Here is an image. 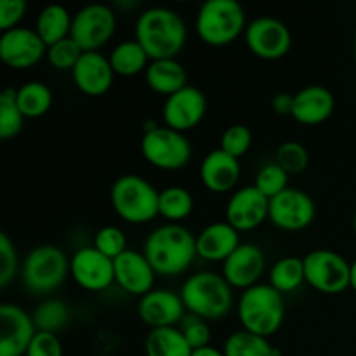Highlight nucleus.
I'll return each mask as SVG.
<instances>
[{"mask_svg": "<svg viewBox=\"0 0 356 356\" xmlns=\"http://www.w3.org/2000/svg\"><path fill=\"white\" fill-rule=\"evenodd\" d=\"M136 40L141 44L152 61L176 59L188 38L183 17L167 7H152L139 14L136 21Z\"/></svg>", "mask_w": 356, "mask_h": 356, "instance_id": "nucleus-1", "label": "nucleus"}, {"mask_svg": "<svg viewBox=\"0 0 356 356\" xmlns=\"http://www.w3.org/2000/svg\"><path fill=\"white\" fill-rule=\"evenodd\" d=\"M156 275L176 277L193 264L197 254V236L184 226L169 222L148 235L143 252Z\"/></svg>", "mask_w": 356, "mask_h": 356, "instance_id": "nucleus-2", "label": "nucleus"}, {"mask_svg": "<svg viewBox=\"0 0 356 356\" xmlns=\"http://www.w3.org/2000/svg\"><path fill=\"white\" fill-rule=\"evenodd\" d=\"M232 285L214 271H198L181 287V299L190 315L202 320L225 318L233 308Z\"/></svg>", "mask_w": 356, "mask_h": 356, "instance_id": "nucleus-3", "label": "nucleus"}, {"mask_svg": "<svg viewBox=\"0 0 356 356\" xmlns=\"http://www.w3.org/2000/svg\"><path fill=\"white\" fill-rule=\"evenodd\" d=\"M238 318L243 330L271 337L285 320L284 294L270 284H257L242 292L238 299Z\"/></svg>", "mask_w": 356, "mask_h": 356, "instance_id": "nucleus-4", "label": "nucleus"}, {"mask_svg": "<svg viewBox=\"0 0 356 356\" xmlns=\"http://www.w3.org/2000/svg\"><path fill=\"white\" fill-rule=\"evenodd\" d=\"M160 191L149 181L136 174H125L113 183L110 200L118 218L131 225H145L159 214Z\"/></svg>", "mask_w": 356, "mask_h": 356, "instance_id": "nucleus-5", "label": "nucleus"}, {"mask_svg": "<svg viewBox=\"0 0 356 356\" xmlns=\"http://www.w3.org/2000/svg\"><path fill=\"white\" fill-rule=\"evenodd\" d=\"M245 28V13L236 0H207L197 14L198 37L212 47L232 44Z\"/></svg>", "mask_w": 356, "mask_h": 356, "instance_id": "nucleus-6", "label": "nucleus"}, {"mask_svg": "<svg viewBox=\"0 0 356 356\" xmlns=\"http://www.w3.org/2000/svg\"><path fill=\"white\" fill-rule=\"evenodd\" d=\"M70 271L66 254L56 245H38L30 250L21 266L23 285L31 294H51L63 285Z\"/></svg>", "mask_w": 356, "mask_h": 356, "instance_id": "nucleus-7", "label": "nucleus"}, {"mask_svg": "<svg viewBox=\"0 0 356 356\" xmlns=\"http://www.w3.org/2000/svg\"><path fill=\"white\" fill-rule=\"evenodd\" d=\"M141 153L146 162L160 170H179L191 159V145L183 132L153 125L141 139Z\"/></svg>", "mask_w": 356, "mask_h": 356, "instance_id": "nucleus-8", "label": "nucleus"}, {"mask_svg": "<svg viewBox=\"0 0 356 356\" xmlns=\"http://www.w3.org/2000/svg\"><path fill=\"white\" fill-rule=\"evenodd\" d=\"M306 282L322 294L336 296L351 289V263L329 249L312 250L302 257Z\"/></svg>", "mask_w": 356, "mask_h": 356, "instance_id": "nucleus-9", "label": "nucleus"}, {"mask_svg": "<svg viewBox=\"0 0 356 356\" xmlns=\"http://www.w3.org/2000/svg\"><path fill=\"white\" fill-rule=\"evenodd\" d=\"M117 30V16L104 3H90L73 16L70 37L83 52H99L101 47L113 38Z\"/></svg>", "mask_w": 356, "mask_h": 356, "instance_id": "nucleus-10", "label": "nucleus"}, {"mask_svg": "<svg viewBox=\"0 0 356 356\" xmlns=\"http://www.w3.org/2000/svg\"><path fill=\"white\" fill-rule=\"evenodd\" d=\"M316 207L313 198L298 188H287L270 200V219L284 232H301L315 221Z\"/></svg>", "mask_w": 356, "mask_h": 356, "instance_id": "nucleus-11", "label": "nucleus"}, {"mask_svg": "<svg viewBox=\"0 0 356 356\" xmlns=\"http://www.w3.org/2000/svg\"><path fill=\"white\" fill-rule=\"evenodd\" d=\"M245 44L257 58L275 61L291 51V30L275 17H256L245 28Z\"/></svg>", "mask_w": 356, "mask_h": 356, "instance_id": "nucleus-12", "label": "nucleus"}, {"mask_svg": "<svg viewBox=\"0 0 356 356\" xmlns=\"http://www.w3.org/2000/svg\"><path fill=\"white\" fill-rule=\"evenodd\" d=\"M47 56V45L31 28L17 26L0 35V59L14 70H26Z\"/></svg>", "mask_w": 356, "mask_h": 356, "instance_id": "nucleus-13", "label": "nucleus"}, {"mask_svg": "<svg viewBox=\"0 0 356 356\" xmlns=\"http://www.w3.org/2000/svg\"><path fill=\"white\" fill-rule=\"evenodd\" d=\"M70 273L79 287L101 292L115 282L113 261L101 254L96 247H82L70 259Z\"/></svg>", "mask_w": 356, "mask_h": 356, "instance_id": "nucleus-14", "label": "nucleus"}, {"mask_svg": "<svg viewBox=\"0 0 356 356\" xmlns=\"http://www.w3.org/2000/svg\"><path fill=\"white\" fill-rule=\"evenodd\" d=\"M35 334L33 316L21 306H0V356H26Z\"/></svg>", "mask_w": 356, "mask_h": 356, "instance_id": "nucleus-15", "label": "nucleus"}, {"mask_svg": "<svg viewBox=\"0 0 356 356\" xmlns=\"http://www.w3.org/2000/svg\"><path fill=\"white\" fill-rule=\"evenodd\" d=\"M207 111V97L200 89L186 86L179 92L172 94L165 99L162 110L165 127L177 132H186L197 127Z\"/></svg>", "mask_w": 356, "mask_h": 356, "instance_id": "nucleus-16", "label": "nucleus"}, {"mask_svg": "<svg viewBox=\"0 0 356 356\" xmlns=\"http://www.w3.org/2000/svg\"><path fill=\"white\" fill-rule=\"evenodd\" d=\"M270 216V200L256 186L236 190L226 205V222L236 232H252Z\"/></svg>", "mask_w": 356, "mask_h": 356, "instance_id": "nucleus-17", "label": "nucleus"}, {"mask_svg": "<svg viewBox=\"0 0 356 356\" xmlns=\"http://www.w3.org/2000/svg\"><path fill=\"white\" fill-rule=\"evenodd\" d=\"M138 315L152 329L176 327L186 316L181 294L165 289H153L139 299Z\"/></svg>", "mask_w": 356, "mask_h": 356, "instance_id": "nucleus-18", "label": "nucleus"}, {"mask_svg": "<svg viewBox=\"0 0 356 356\" xmlns=\"http://www.w3.org/2000/svg\"><path fill=\"white\" fill-rule=\"evenodd\" d=\"M266 268L264 252L254 243H240L238 249L222 263V277L232 287L247 289L259 284Z\"/></svg>", "mask_w": 356, "mask_h": 356, "instance_id": "nucleus-19", "label": "nucleus"}, {"mask_svg": "<svg viewBox=\"0 0 356 356\" xmlns=\"http://www.w3.org/2000/svg\"><path fill=\"white\" fill-rule=\"evenodd\" d=\"M115 282L122 291L139 299L153 291L155 285V270L148 263L145 254L127 249L122 256L113 261Z\"/></svg>", "mask_w": 356, "mask_h": 356, "instance_id": "nucleus-20", "label": "nucleus"}, {"mask_svg": "<svg viewBox=\"0 0 356 356\" xmlns=\"http://www.w3.org/2000/svg\"><path fill=\"white\" fill-rule=\"evenodd\" d=\"M73 82L87 96H103L113 86L115 72L110 58L101 52H83L72 72Z\"/></svg>", "mask_w": 356, "mask_h": 356, "instance_id": "nucleus-21", "label": "nucleus"}, {"mask_svg": "<svg viewBox=\"0 0 356 356\" xmlns=\"http://www.w3.org/2000/svg\"><path fill=\"white\" fill-rule=\"evenodd\" d=\"M336 108V97L327 87L308 86L294 94L292 117L302 125L323 124Z\"/></svg>", "mask_w": 356, "mask_h": 356, "instance_id": "nucleus-22", "label": "nucleus"}, {"mask_svg": "<svg viewBox=\"0 0 356 356\" xmlns=\"http://www.w3.org/2000/svg\"><path fill=\"white\" fill-rule=\"evenodd\" d=\"M240 179V162L222 149L209 153L200 165V181L212 193H226L236 186Z\"/></svg>", "mask_w": 356, "mask_h": 356, "instance_id": "nucleus-23", "label": "nucleus"}, {"mask_svg": "<svg viewBox=\"0 0 356 356\" xmlns=\"http://www.w3.org/2000/svg\"><path fill=\"white\" fill-rule=\"evenodd\" d=\"M240 245V233L228 222H212L197 235V254L205 261L225 263Z\"/></svg>", "mask_w": 356, "mask_h": 356, "instance_id": "nucleus-24", "label": "nucleus"}, {"mask_svg": "<svg viewBox=\"0 0 356 356\" xmlns=\"http://www.w3.org/2000/svg\"><path fill=\"white\" fill-rule=\"evenodd\" d=\"M145 80L153 92L169 97L188 86V73L177 59H156L146 68Z\"/></svg>", "mask_w": 356, "mask_h": 356, "instance_id": "nucleus-25", "label": "nucleus"}, {"mask_svg": "<svg viewBox=\"0 0 356 356\" xmlns=\"http://www.w3.org/2000/svg\"><path fill=\"white\" fill-rule=\"evenodd\" d=\"M72 21L73 17L70 16L65 7L52 3L40 10V14L37 16V23H35V31L44 40V44L51 47L70 37Z\"/></svg>", "mask_w": 356, "mask_h": 356, "instance_id": "nucleus-26", "label": "nucleus"}, {"mask_svg": "<svg viewBox=\"0 0 356 356\" xmlns=\"http://www.w3.org/2000/svg\"><path fill=\"white\" fill-rule=\"evenodd\" d=\"M146 356H191L193 350L177 327L152 329L145 341Z\"/></svg>", "mask_w": 356, "mask_h": 356, "instance_id": "nucleus-27", "label": "nucleus"}, {"mask_svg": "<svg viewBox=\"0 0 356 356\" xmlns=\"http://www.w3.org/2000/svg\"><path fill=\"white\" fill-rule=\"evenodd\" d=\"M110 63L115 75L134 76L141 73L143 70L146 72L152 59L146 54L145 49L141 47V44L136 38H132V40H124L115 45L110 56Z\"/></svg>", "mask_w": 356, "mask_h": 356, "instance_id": "nucleus-28", "label": "nucleus"}, {"mask_svg": "<svg viewBox=\"0 0 356 356\" xmlns=\"http://www.w3.org/2000/svg\"><path fill=\"white\" fill-rule=\"evenodd\" d=\"M16 101L24 118H40L51 110L52 92L44 82L31 80L16 89Z\"/></svg>", "mask_w": 356, "mask_h": 356, "instance_id": "nucleus-29", "label": "nucleus"}, {"mask_svg": "<svg viewBox=\"0 0 356 356\" xmlns=\"http://www.w3.org/2000/svg\"><path fill=\"white\" fill-rule=\"evenodd\" d=\"M222 353L225 356H280V350L271 346L266 337L242 329L229 334Z\"/></svg>", "mask_w": 356, "mask_h": 356, "instance_id": "nucleus-30", "label": "nucleus"}, {"mask_svg": "<svg viewBox=\"0 0 356 356\" xmlns=\"http://www.w3.org/2000/svg\"><path fill=\"white\" fill-rule=\"evenodd\" d=\"M306 282L305 261L299 257H282L271 266L270 270V285L277 289L280 294L294 292Z\"/></svg>", "mask_w": 356, "mask_h": 356, "instance_id": "nucleus-31", "label": "nucleus"}, {"mask_svg": "<svg viewBox=\"0 0 356 356\" xmlns=\"http://www.w3.org/2000/svg\"><path fill=\"white\" fill-rule=\"evenodd\" d=\"M193 195L181 186H170L160 191L159 214L167 221H183L193 212Z\"/></svg>", "mask_w": 356, "mask_h": 356, "instance_id": "nucleus-32", "label": "nucleus"}, {"mask_svg": "<svg viewBox=\"0 0 356 356\" xmlns=\"http://www.w3.org/2000/svg\"><path fill=\"white\" fill-rule=\"evenodd\" d=\"M70 316H72V312L65 301L49 299V301L37 306L33 313V322L37 330L56 334L70 322Z\"/></svg>", "mask_w": 356, "mask_h": 356, "instance_id": "nucleus-33", "label": "nucleus"}, {"mask_svg": "<svg viewBox=\"0 0 356 356\" xmlns=\"http://www.w3.org/2000/svg\"><path fill=\"white\" fill-rule=\"evenodd\" d=\"M24 117L16 101V89L7 87L0 94V139L9 141L23 129Z\"/></svg>", "mask_w": 356, "mask_h": 356, "instance_id": "nucleus-34", "label": "nucleus"}, {"mask_svg": "<svg viewBox=\"0 0 356 356\" xmlns=\"http://www.w3.org/2000/svg\"><path fill=\"white\" fill-rule=\"evenodd\" d=\"M275 162H277L289 176H294V174H301L308 169L309 153L308 149H306V146L298 141L282 143L277 149V155H275Z\"/></svg>", "mask_w": 356, "mask_h": 356, "instance_id": "nucleus-35", "label": "nucleus"}, {"mask_svg": "<svg viewBox=\"0 0 356 356\" xmlns=\"http://www.w3.org/2000/svg\"><path fill=\"white\" fill-rule=\"evenodd\" d=\"M82 47L72 37H68L65 40L47 47V56L45 58H47L49 65L52 68L63 70V72H66V70L73 72V68L76 66L79 59L82 58Z\"/></svg>", "mask_w": 356, "mask_h": 356, "instance_id": "nucleus-36", "label": "nucleus"}, {"mask_svg": "<svg viewBox=\"0 0 356 356\" xmlns=\"http://www.w3.org/2000/svg\"><path fill=\"white\" fill-rule=\"evenodd\" d=\"M287 183L289 174L285 172L277 162H271L257 172L256 184H254V186H256L268 200H271V198H275L277 195H280L282 191L287 190Z\"/></svg>", "mask_w": 356, "mask_h": 356, "instance_id": "nucleus-37", "label": "nucleus"}, {"mask_svg": "<svg viewBox=\"0 0 356 356\" xmlns=\"http://www.w3.org/2000/svg\"><path fill=\"white\" fill-rule=\"evenodd\" d=\"M94 247L101 254L115 261L127 250V238H125V233L117 226H104L94 236Z\"/></svg>", "mask_w": 356, "mask_h": 356, "instance_id": "nucleus-38", "label": "nucleus"}, {"mask_svg": "<svg viewBox=\"0 0 356 356\" xmlns=\"http://www.w3.org/2000/svg\"><path fill=\"white\" fill-rule=\"evenodd\" d=\"M250 146H252V132H250V129L247 125L236 124L222 132L219 149L235 156V159H240V156L249 152Z\"/></svg>", "mask_w": 356, "mask_h": 356, "instance_id": "nucleus-39", "label": "nucleus"}, {"mask_svg": "<svg viewBox=\"0 0 356 356\" xmlns=\"http://www.w3.org/2000/svg\"><path fill=\"white\" fill-rule=\"evenodd\" d=\"M181 332H183L184 339L188 341V344L191 346V350H202V348L211 346V327H209L207 320H202L198 316L190 315L186 316L181 322Z\"/></svg>", "mask_w": 356, "mask_h": 356, "instance_id": "nucleus-40", "label": "nucleus"}, {"mask_svg": "<svg viewBox=\"0 0 356 356\" xmlns=\"http://www.w3.org/2000/svg\"><path fill=\"white\" fill-rule=\"evenodd\" d=\"M17 271L16 247L6 233H0V287L6 289Z\"/></svg>", "mask_w": 356, "mask_h": 356, "instance_id": "nucleus-41", "label": "nucleus"}, {"mask_svg": "<svg viewBox=\"0 0 356 356\" xmlns=\"http://www.w3.org/2000/svg\"><path fill=\"white\" fill-rule=\"evenodd\" d=\"M26 356H63V344L56 334L37 330Z\"/></svg>", "mask_w": 356, "mask_h": 356, "instance_id": "nucleus-42", "label": "nucleus"}, {"mask_svg": "<svg viewBox=\"0 0 356 356\" xmlns=\"http://www.w3.org/2000/svg\"><path fill=\"white\" fill-rule=\"evenodd\" d=\"M28 6L24 0H2L0 2V31H9L17 28L23 19Z\"/></svg>", "mask_w": 356, "mask_h": 356, "instance_id": "nucleus-43", "label": "nucleus"}, {"mask_svg": "<svg viewBox=\"0 0 356 356\" xmlns=\"http://www.w3.org/2000/svg\"><path fill=\"white\" fill-rule=\"evenodd\" d=\"M271 106L277 115H291L292 117V108H294V96L287 92H280L273 97Z\"/></svg>", "mask_w": 356, "mask_h": 356, "instance_id": "nucleus-44", "label": "nucleus"}, {"mask_svg": "<svg viewBox=\"0 0 356 356\" xmlns=\"http://www.w3.org/2000/svg\"><path fill=\"white\" fill-rule=\"evenodd\" d=\"M191 356H225V353H222L221 350H218V348L207 346V348H202V350H195Z\"/></svg>", "mask_w": 356, "mask_h": 356, "instance_id": "nucleus-45", "label": "nucleus"}, {"mask_svg": "<svg viewBox=\"0 0 356 356\" xmlns=\"http://www.w3.org/2000/svg\"><path fill=\"white\" fill-rule=\"evenodd\" d=\"M351 289L356 292V259L351 263Z\"/></svg>", "mask_w": 356, "mask_h": 356, "instance_id": "nucleus-46", "label": "nucleus"}, {"mask_svg": "<svg viewBox=\"0 0 356 356\" xmlns=\"http://www.w3.org/2000/svg\"><path fill=\"white\" fill-rule=\"evenodd\" d=\"M353 229H355V235H356V212H355V218H353Z\"/></svg>", "mask_w": 356, "mask_h": 356, "instance_id": "nucleus-47", "label": "nucleus"}, {"mask_svg": "<svg viewBox=\"0 0 356 356\" xmlns=\"http://www.w3.org/2000/svg\"><path fill=\"white\" fill-rule=\"evenodd\" d=\"M355 59H356V37H355Z\"/></svg>", "mask_w": 356, "mask_h": 356, "instance_id": "nucleus-48", "label": "nucleus"}]
</instances>
